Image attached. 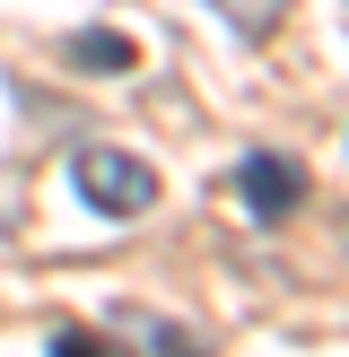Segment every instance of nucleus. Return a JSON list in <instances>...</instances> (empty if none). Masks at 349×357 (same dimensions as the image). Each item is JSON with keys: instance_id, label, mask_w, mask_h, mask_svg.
I'll list each match as a JSON object with an SVG mask.
<instances>
[{"instance_id": "obj_4", "label": "nucleus", "mask_w": 349, "mask_h": 357, "mask_svg": "<svg viewBox=\"0 0 349 357\" xmlns=\"http://www.w3.org/2000/svg\"><path fill=\"white\" fill-rule=\"evenodd\" d=\"M70 61L79 70H131L140 52H131V35H70Z\"/></svg>"}, {"instance_id": "obj_6", "label": "nucleus", "mask_w": 349, "mask_h": 357, "mask_svg": "<svg viewBox=\"0 0 349 357\" xmlns=\"http://www.w3.org/2000/svg\"><path fill=\"white\" fill-rule=\"evenodd\" d=\"M140 340H149L157 357H201V340H184L174 323H149V314H140Z\"/></svg>"}, {"instance_id": "obj_3", "label": "nucleus", "mask_w": 349, "mask_h": 357, "mask_svg": "<svg viewBox=\"0 0 349 357\" xmlns=\"http://www.w3.org/2000/svg\"><path fill=\"white\" fill-rule=\"evenodd\" d=\"M209 9H218L227 26L244 35V44H271V35H279V17H288V0H209Z\"/></svg>"}, {"instance_id": "obj_5", "label": "nucleus", "mask_w": 349, "mask_h": 357, "mask_svg": "<svg viewBox=\"0 0 349 357\" xmlns=\"http://www.w3.org/2000/svg\"><path fill=\"white\" fill-rule=\"evenodd\" d=\"M52 357H122V349L105 340V331H79V323H70V331H52Z\"/></svg>"}, {"instance_id": "obj_2", "label": "nucleus", "mask_w": 349, "mask_h": 357, "mask_svg": "<svg viewBox=\"0 0 349 357\" xmlns=\"http://www.w3.org/2000/svg\"><path fill=\"white\" fill-rule=\"evenodd\" d=\"M236 192H244L253 218H288V209L306 201V166L279 157V149H253V157H244V174H236Z\"/></svg>"}, {"instance_id": "obj_1", "label": "nucleus", "mask_w": 349, "mask_h": 357, "mask_svg": "<svg viewBox=\"0 0 349 357\" xmlns=\"http://www.w3.org/2000/svg\"><path fill=\"white\" fill-rule=\"evenodd\" d=\"M70 183H79V201L105 209V218H140V209L157 201V174L140 166L131 149H79L70 157Z\"/></svg>"}]
</instances>
